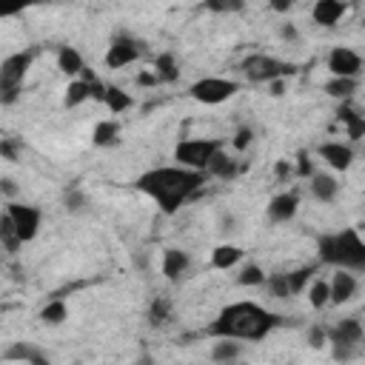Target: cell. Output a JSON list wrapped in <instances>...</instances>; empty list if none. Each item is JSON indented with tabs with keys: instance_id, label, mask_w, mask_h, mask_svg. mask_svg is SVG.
Masks as SVG:
<instances>
[{
	"instance_id": "cell-1",
	"label": "cell",
	"mask_w": 365,
	"mask_h": 365,
	"mask_svg": "<svg viewBox=\"0 0 365 365\" xmlns=\"http://www.w3.org/2000/svg\"><path fill=\"white\" fill-rule=\"evenodd\" d=\"M134 186L148 195L163 209V214H177L182 203H189L206 186V171H195L186 165H163L140 174Z\"/></svg>"
},
{
	"instance_id": "cell-2",
	"label": "cell",
	"mask_w": 365,
	"mask_h": 365,
	"mask_svg": "<svg viewBox=\"0 0 365 365\" xmlns=\"http://www.w3.org/2000/svg\"><path fill=\"white\" fill-rule=\"evenodd\" d=\"M280 325V317L271 314L268 308L257 305V303H234V305H226L217 320L206 328L209 337H229V339H251V342H260L266 339L274 328Z\"/></svg>"
},
{
	"instance_id": "cell-3",
	"label": "cell",
	"mask_w": 365,
	"mask_h": 365,
	"mask_svg": "<svg viewBox=\"0 0 365 365\" xmlns=\"http://www.w3.org/2000/svg\"><path fill=\"white\" fill-rule=\"evenodd\" d=\"M320 260L328 266H339L348 271H362L365 268V243L359 240L356 229H345L337 234H322L320 243Z\"/></svg>"
},
{
	"instance_id": "cell-4",
	"label": "cell",
	"mask_w": 365,
	"mask_h": 365,
	"mask_svg": "<svg viewBox=\"0 0 365 365\" xmlns=\"http://www.w3.org/2000/svg\"><path fill=\"white\" fill-rule=\"evenodd\" d=\"M32 60H35V52L26 49V52L9 55L0 63V103H15L21 97V83L26 77Z\"/></svg>"
},
{
	"instance_id": "cell-5",
	"label": "cell",
	"mask_w": 365,
	"mask_h": 365,
	"mask_svg": "<svg viewBox=\"0 0 365 365\" xmlns=\"http://www.w3.org/2000/svg\"><path fill=\"white\" fill-rule=\"evenodd\" d=\"M223 148L220 140H182L177 143L174 148V160L186 168H195V171H206L212 157Z\"/></svg>"
},
{
	"instance_id": "cell-6",
	"label": "cell",
	"mask_w": 365,
	"mask_h": 365,
	"mask_svg": "<svg viewBox=\"0 0 365 365\" xmlns=\"http://www.w3.org/2000/svg\"><path fill=\"white\" fill-rule=\"evenodd\" d=\"M243 72L251 83H271V80H283L288 75H294V63H285V60H277V58H268V55H251L243 60Z\"/></svg>"
},
{
	"instance_id": "cell-7",
	"label": "cell",
	"mask_w": 365,
	"mask_h": 365,
	"mask_svg": "<svg viewBox=\"0 0 365 365\" xmlns=\"http://www.w3.org/2000/svg\"><path fill=\"white\" fill-rule=\"evenodd\" d=\"M237 92H240V86L234 80H226V77H203V80L192 83V89H189L192 100H197L203 106H220L229 97H234Z\"/></svg>"
},
{
	"instance_id": "cell-8",
	"label": "cell",
	"mask_w": 365,
	"mask_h": 365,
	"mask_svg": "<svg viewBox=\"0 0 365 365\" xmlns=\"http://www.w3.org/2000/svg\"><path fill=\"white\" fill-rule=\"evenodd\" d=\"M6 214H9V220H12V226H15V234H18V240H21V243H29V240H35V237H38V231H40V220H43L40 209H35V206H23V203H9Z\"/></svg>"
},
{
	"instance_id": "cell-9",
	"label": "cell",
	"mask_w": 365,
	"mask_h": 365,
	"mask_svg": "<svg viewBox=\"0 0 365 365\" xmlns=\"http://www.w3.org/2000/svg\"><path fill=\"white\" fill-rule=\"evenodd\" d=\"M143 43L140 40H134V38H129V35H117L114 40H111V46H109V52H106V66L109 69H123V66H129V63H134L140 55H143Z\"/></svg>"
},
{
	"instance_id": "cell-10",
	"label": "cell",
	"mask_w": 365,
	"mask_h": 365,
	"mask_svg": "<svg viewBox=\"0 0 365 365\" xmlns=\"http://www.w3.org/2000/svg\"><path fill=\"white\" fill-rule=\"evenodd\" d=\"M328 69L334 77H356L362 72V58L348 46H337L328 55Z\"/></svg>"
},
{
	"instance_id": "cell-11",
	"label": "cell",
	"mask_w": 365,
	"mask_h": 365,
	"mask_svg": "<svg viewBox=\"0 0 365 365\" xmlns=\"http://www.w3.org/2000/svg\"><path fill=\"white\" fill-rule=\"evenodd\" d=\"M354 294H356V277H354L348 268H339V271L334 274V280L328 283V303L342 305V303H348Z\"/></svg>"
},
{
	"instance_id": "cell-12",
	"label": "cell",
	"mask_w": 365,
	"mask_h": 365,
	"mask_svg": "<svg viewBox=\"0 0 365 365\" xmlns=\"http://www.w3.org/2000/svg\"><path fill=\"white\" fill-rule=\"evenodd\" d=\"M320 157L334 168V171H348L354 163V148L348 143H322Z\"/></svg>"
},
{
	"instance_id": "cell-13",
	"label": "cell",
	"mask_w": 365,
	"mask_h": 365,
	"mask_svg": "<svg viewBox=\"0 0 365 365\" xmlns=\"http://www.w3.org/2000/svg\"><path fill=\"white\" fill-rule=\"evenodd\" d=\"M297 206H300V195L297 192H283V195L271 197V203H268V220L271 223H288L297 214Z\"/></svg>"
},
{
	"instance_id": "cell-14",
	"label": "cell",
	"mask_w": 365,
	"mask_h": 365,
	"mask_svg": "<svg viewBox=\"0 0 365 365\" xmlns=\"http://www.w3.org/2000/svg\"><path fill=\"white\" fill-rule=\"evenodd\" d=\"M189 266H192V257L186 254V251H180V249H165V254H163V274H165V280H180L182 274L189 271Z\"/></svg>"
},
{
	"instance_id": "cell-15",
	"label": "cell",
	"mask_w": 365,
	"mask_h": 365,
	"mask_svg": "<svg viewBox=\"0 0 365 365\" xmlns=\"http://www.w3.org/2000/svg\"><path fill=\"white\" fill-rule=\"evenodd\" d=\"M342 15H345V4H342V0H317V4H314V21L320 26H325V29L337 26Z\"/></svg>"
},
{
	"instance_id": "cell-16",
	"label": "cell",
	"mask_w": 365,
	"mask_h": 365,
	"mask_svg": "<svg viewBox=\"0 0 365 365\" xmlns=\"http://www.w3.org/2000/svg\"><path fill=\"white\" fill-rule=\"evenodd\" d=\"M325 334L331 337V342H351V345H359V342H362V325H359L356 317L337 322V325L328 328Z\"/></svg>"
},
{
	"instance_id": "cell-17",
	"label": "cell",
	"mask_w": 365,
	"mask_h": 365,
	"mask_svg": "<svg viewBox=\"0 0 365 365\" xmlns=\"http://www.w3.org/2000/svg\"><path fill=\"white\" fill-rule=\"evenodd\" d=\"M339 192V182L331 177V174H311V195L320 200V203H331Z\"/></svg>"
},
{
	"instance_id": "cell-18",
	"label": "cell",
	"mask_w": 365,
	"mask_h": 365,
	"mask_svg": "<svg viewBox=\"0 0 365 365\" xmlns=\"http://www.w3.org/2000/svg\"><path fill=\"white\" fill-rule=\"evenodd\" d=\"M339 120H342V126L348 129V137H351V140H359V137L365 134V120H362V114H359L351 103H342Z\"/></svg>"
},
{
	"instance_id": "cell-19",
	"label": "cell",
	"mask_w": 365,
	"mask_h": 365,
	"mask_svg": "<svg viewBox=\"0 0 365 365\" xmlns=\"http://www.w3.org/2000/svg\"><path fill=\"white\" fill-rule=\"evenodd\" d=\"M58 69H60L63 75L75 77V75H80L86 66H83V58H80V52H77V49H72V46H63V49L58 52Z\"/></svg>"
},
{
	"instance_id": "cell-20",
	"label": "cell",
	"mask_w": 365,
	"mask_h": 365,
	"mask_svg": "<svg viewBox=\"0 0 365 365\" xmlns=\"http://www.w3.org/2000/svg\"><path fill=\"white\" fill-rule=\"evenodd\" d=\"M154 77H157V83H174L180 77V69H177V60L171 52H163L154 60Z\"/></svg>"
},
{
	"instance_id": "cell-21",
	"label": "cell",
	"mask_w": 365,
	"mask_h": 365,
	"mask_svg": "<svg viewBox=\"0 0 365 365\" xmlns=\"http://www.w3.org/2000/svg\"><path fill=\"white\" fill-rule=\"evenodd\" d=\"M117 137H120V123H117V120H100V123L94 126V134H92L94 146H100V148L114 146Z\"/></svg>"
},
{
	"instance_id": "cell-22",
	"label": "cell",
	"mask_w": 365,
	"mask_h": 365,
	"mask_svg": "<svg viewBox=\"0 0 365 365\" xmlns=\"http://www.w3.org/2000/svg\"><path fill=\"white\" fill-rule=\"evenodd\" d=\"M86 100H92V86H89V80H72L69 89H66L63 103H66L69 109H75V106H80V103H86Z\"/></svg>"
},
{
	"instance_id": "cell-23",
	"label": "cell",
	"mask_w": 365,
	"mask_h": 365,
	"mask_svg": "<svg viewBox=\"0 0 365 365\" xmlns=\"http://www.w3.org/2000/svg\"><path fill=\"white\" fill-rule=\"evenodd\" d=\"M240 257H243V249H237V246H217L214 254H212V266L214 268H231V266L240 263Z\"/></svg>"
},
{
	"instance_id": "cell-24",
	"label": "cell",
	"mask_w": 365,
	"mask_h": 365,
	"mask_svg": "<svg viewBox=\"0 0 365 365\" xmlns=\"http://www.w3.org/2000/svg\"><path fill=\"white\" fill-rule=\"evenodd\" d=\"M6 356L9 359H23V362H35V365H46V354H40L35 345H29V342H18V345H12L9 351H6Z\"/></svg>"
},
{
	"instance_id": "cell-25",
	"label": "cell",
	"mask_w": 365,
	"mask_h": 365,
	"mask_svg": "<svg viewBox=\"0 0 365 365\" xmlns=\"http://www.w3.org/2000/svg\"><path fill=\"white\" fill-rule=\"evenodd\" d=\"M103 103L114 111V114H120V111H126V109H131V97H129V92H123L120 86H106V97H103Z\"/></svg>"
},
{
	"instance_id": "cell-26",
	"label": "cell",
	"mask_w": 365,
	"mask_h": 365,
	"mask_svg": "<svg viewBox=\"0 0 365 365\" xmlns=\"http://www.w3.org/2000/svg\"><path fill=\"white\" fill-rule=\"evenodd\" d=\"M240 342H234V339H229V337H220V342H214V348H212V359L214 362H231V359H237L240 356Z\"/></svg>"
},
{
	"instance_id": "cell-27",
	"label": "cell",
	"mask_w": 365,
	"mask_h": 365,
	"mask_svg": "<svg viewBox=\"0 0 365 365\" xmlns=\"http://www.w3.org/2000/svg\"><path fill=\"white\" fill-rule=\"evenodd\" d=\"M209 174H214V177H223V180H229V177H234L237 174V163L234 160H229L226 154H223V148L212 157V163H209V168H206Z\"/></svg>"
},
{
	"instance_id": "cell-28",
	"label": "cell",
	"mask_w": 365,
	"mask_h": 365,
	"mask_svg": "<svg viewBox=\"0 0 365 365\" xmlns=\"http://www.w3.org/2000/svg\"><path fill=\"white\" fill-rule=\"evenodd\" d=\"M325 92H328L331 97H337V100H348V97L356 92V77H334V80L325 86Z\"/></svg>"
},
{
	"instance_id": "cell-29",
	"label": "cell",
	"mask_w": 365,
	"mask_h": 365,
	"mask_svg": "<svg viewBox=\"0 0 365 365\" xmlns=\"http://www.w3.org/2000/svg\"><path fill=\"white\" fill-rule=\"evenodd\" d=\"M40 4H49V0H0V18L21 15L23 9H32V6H40Z\"/></svg>"
},
{
	"instance_id": "cell-30",
	"label": "cell",
	"mask_w": 365,
	"mask_h": 365,
	"mask_svg": "<svg viewBox=\"0 0 365 365\" xmlns=\"http://www.w3.org/2000/svg\"><path fill=\"white\" fill-rule=\"evenodd\" d=\"M66 317H69V308H66V303H63V300H52V303L40 311V320H43V322H49V325H60Z\"/></svg>"
},
{
	"instance_id": "cell-31",
	"label": "cell",
	"mask_w": 365,
	"mask_h": 365,
	"mask_svg": "<svg viewBox=\"0 0 365 365\" xmlns=\"http://www.w3.org/2000/svg\"><path fill=\"white\" fill-rule=\"evenodd\" d=\"M203 6L217 15H234L246 9V0H203Z\"/></svg>"
},
{
	"instance_id": "cell-32",
	"label": "cell",
	"mask_w": 365,
	"mask_h": 365,
	"mask_svg": "<svg viewBox=\"0 0 365 365\" xmlns=\"http://www.w3.org/2000/svg\"><path fill=\"white\" fill-rule=\"evenodd\" d=\"M168 317H171V303L165 297H157L151 303V308H148V322L151 325H163V322H168Z\"/></svg>"
},
{
	"instance_id": "cell-33",
	"label": "cell",
	"mask_w": 365,
	"mask_h": 365,
	"mask_svg": "<svg viewBox=\"0 0 365 365\" xmlns=\"http://www.w3.org/2000/svg\"><path fill=\"white\" fill-rule=\"evenodd\" d=\"M308 303L311 308H325L328 305V283L325 280H314L308 288Z\"/></svg>"
},
{
	"instance_id": "cell-34",
	"label": "cell",
	"mask_w": 365,
	"mask_h": 365,
	"mask_svg": "<svg viewBox=\"0 0 365 365\" xmlns=\"http://www.w3.org/2000/svg\"><path fill=\"white\" fill-rule=\"evenodd\" d=\"M0 240H4V246L9 249V251H18L23 243L18 240V234H15V226H12V220H9V214L6 217H0Z\"/></svg>"
},
{
	"instance_id": "cell-35",
	"label": "cell",
	"mask_w": 365,
	"mask_h": 365,
	"mask_svg": "<svg viewBox=\"0 0 365 365\" xmlns=\"http://www.w3.org/2000/svg\"><path fill=\"white\" fill-rule=\"evenodd\" d=\"M311 274H314V268L308 266V268H297V271H291V274H285V280H288V291H291V297L294 294H300L303 288H305V283L311 280Z\"/></svg>"
},
{
	"instance_id": "cell-36",
	"label": "cell",
	"mask_w": 365,
	"mask_h": 365,
	"mask_svg": "<svg viewBox=\"0 0 365 365\" xmlns=\"http://www.w3.org/2000/svg\"><path fill=\"white\" fill-rule=\"evenodd\" d=\"M21 151H23V140H18V137H4V140H0V157H4V160L18 163Z\"/></svg>"
},
{
	"instance_id": "cell-37",
	"label": "cell",
	"mask_w": 365,
	"mask_h": 365,
	"mask_svg": "<svg viewBox=\"0 0 365 365\" xmlns=\"http://www.w3.org/2000/svg\"><path fill=\"white\" fill-rule=\"evenodd\" d=\"M63 206H66V212H72V214H77V212H83L86 206H89V200H86V195L75 186V189H69L66 195H63Z\"/></svg>"
},
{
	"instance_id": "cell-38",
	"label": "cell",
	"mask_w": 365,
	"mask_h": 365,
	"mask_svg": "<svg viewBox=\"0 0 365 365\" xmlns=\"http://www.w3.org/2000/svg\"><path fill=\"white\" fill-rule=\"evenodd\" d=\"M266 283V274L260 266H246L240 271V285H263Z\"/></svg>"
},
{
	"instance_id": "cell-39",
	"label": "cell",
	"mask_w": 365,
	"mask_h": 365,
	"mask_svg": "<svg viewBox=\"0 0 365 365\" xmlns=\"http://www.w3.org/2000/svg\"><path fill=\"white\" fill-rule=\"evenodd\" d=\"M268 291H271L274 297H280V300H288V297H291V291H288V280H285V274L271 277V280H268Z\"/></svg>"
},
{
	"instance_id": "cell-40",
	"label": "cell",
	"mask_w": 365,
	"mask_h": 365,
	"mask_svg": "<svg viewBox=\"0 0 365 365\" xmlns=\"http://www.w3.org/2000/svg\"><path fill=\"white\" fill-rule=\"evenodd\" d=\"M251 140H254V131H251V129H240L237 137H234V148H237V151H246V148L251 146Z\"/></svg>"
},
{
	"instance_id": "cell-41",
	"label": "cell",
	"mask_w": 365,
	"mask_h": 365,
	"mask_svg": "<svg viewBox=\"0 0 365 365\" xmlns=\"http://www.w3.org/2000/svg\"><path fill=\"white\" fill-rule=\"evenodd\" d=\"M325 339H328V334H325V328H320V325H314V328L308 331V345H311V348H322V345H325Z\"/></svg>"
},
{
	"instance_id": "cell-42",
	"label": "cell",
	"mask_w": 365,
	"mask_h": 365,
	"mask_svg": "<svg viewBox=\"0 0 365 365\" xmlns=\"http://www.w3.org/2000/svg\"><path fill=\"white\" fill-rule=\"evenodd\" d=\"M297 160H300V163H297V168H294V171H297L300 177H311V174H314V165H311L308 154H305V151H300V157H297Z\"/></svg>"
},
{
	"instance_id": "cell-43",
	"label": "cell",
	"mask_w": 365,
	"mask_h": 365,
	"mask_svg": "<svg viewBox=\"0 0 365 365\" xmlns=\"http://www.w3.org/2000/svg\"><path fill=\"white\" fill-rule=\"evenodd\" d=\"M354 348L356 345H351V342H334V359H351Z\"/></svg>"
},
{
	"instance_id": "cell-44",
	"label": "cell",
	"mask_w": 365,
	"mask_h": 365,
	"mask_svg": "<svg viewBox=\"0 0 365 365\" xmlns=\"http://www.w3.org/2000/svg\"><path fill=\"white\" fill-rule=\"evenodd\" d=\"M0 195H4V197H15L18 195V182L12 177H4V180H0Z\"/></svg>"
},
{
	"instance_id": "cell-45",
	"label": "cell",
	"mask_w": 365,
	"mask_h": 365,
	"mask_svg": "<svg viewBox=\"0 0 365 365\" xmlns=\"http://www.w3.org/2000/svg\"><path fill=\"white\" fill-rule=\"evenodd\" d=\"M280 35H283V40H300V32H297V26H291V23H285V26L280 29Z\"/></svg>"
},
{
	"instance_id": "cell-46",
	"label": "cell",
	"mask_w": 365,
	"mask_h": 365,
	"mask_svg": "<svg viewBox=\"0 0 365 365\" xmlns=\"http://www.w3.org/2000/svg\"><path fill=\"white\" fill-rule=\"evenodd\" d=\"M271 9L274 12H288L291 9V0H271Z\"/></svg>"
},
{
	"instance_id": "cell-47",
	"label": "cell",
	"mask_w": 365,
	"mask_h": 365,
	"mask_svg": "<svg viewBox=\"0 0 365 365\" xmlns=\"http://www.w3.org/2000/svg\"><path fill=\"white\" fill-rule=\"evenodd\" d=\"M137 83H140V86H154V83H157V77H154V75H140V77H137Z\"/></svg>"
},
{
	"instance_id": "cell-48",
	"label": "cell",
	"mask_w": 365,
	"mask_h": 365,
	"mask_svg": "<svg viewBox=\"0 0 365 365\" xmlns=\"http://www.w3.org/2000/svg\"><path fill=\"white\" fill-rule=\"evenodd\" d=\"M283 80H271V94H283Z\"/></svg>"
},
{
	"instance_id": "cell-49",
	"label": "cell",
	"mask_w": 365,
	"mask_h": 365,
	"mask_svg": "<svg viewBox=\"0 0 365 365\" xmlns=\"http://www.w3.org/2000/svg\"><path fill=\"white\" fill-rule=\"evenodd\" d=\"M288 171H291V165H288V163H280V165H277V177H285Z\"/></svg>"
}]
</instances>
